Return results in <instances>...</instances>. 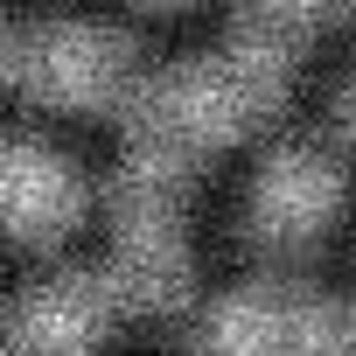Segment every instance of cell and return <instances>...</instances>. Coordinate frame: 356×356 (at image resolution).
Masks as SVG:
<instances>
[{"label": "cell", "mask_w": 356, "mask_h": 356, "mask_svg": "<svg viewBox=\"0 0 356 356\" xmlns=\"http://www.w3.org/2000/svg\"><path fill=\"white\" fill-rule=\"evenodd\" d=\"M182 189H189V175L168 161H147V154H126V168L112 175V189H105L112 266H105V280H112L119 314L126 307L175 314L196 293V259L182 238Z\"/></svg>", "instance_id": "1"}, {"label": "cell", "mask_w": 356, "mask_h": 356, "mask_svg": "<svg viewBox=\"0 0 356 356\" xmlns=\"http://www.w3.org/2000/svg\"><path fill=\"white\" fill-rule=\"evenodd\" d=\"M0 77L42 105H119L133 91V42L84 22L22 29L0 42Z\"/></svg>", "instance_id": "2"}, {"label": "cell", "mask_w": 356, "mask_h": 356, "mask_svg": "<svg viewBox=\"0 0 356 356\" xmlns=\"http://www.w3.org/2000/svg\"><path fill=\"white\" fill-rule=\"evenodd\" d=\"M119 321L112 280L105 273H56L42 286H29L0 328V356H91L105 342V328Z\"/></svg>", "instance_id": "3"}, {"label": "cell", "mask_w": 356, "mask_h": 356, "mask_svg": "<svg viewBox=\"0 0 356 356\" xmlns=\"http://www.w3.org/2000/svg\"><path fill=\"white\" fill-rule=\"evenodd\" d=\"M77 217H84V182L70 175L63 154L35 140L0 147V231L22 245H56Z\"/></svg>", "instance_id": "4"}, {"label": "cell", "mask_w": 356, "mask_h": 356, "mask_svg": "<svg viewBox=\"0 0 356 356\" xmlns=\"http://www.w3.org/2000/svg\"><path fill=\"white\" fill-rule=\"evenodd\" d=\"M342 203V168L314 147H286L252 182V231L266 245H314Z\"/></svg>", "instance_id": "5"}, {"label": "cell", "mask_w": 356, "mask_h": 356, "mask_svg": "<svg viewBox=\"0 0 356 356\" xmlns=\"http://www.w3.org/2000/svg\"><path fill=\"white\" fill-rule=\"evenodd\" d=\"M293 307H300L293 280H252V286L224 293L203 321V356H286Z\"/></svg>", "instance_id": "6"}, {"label": "cell", "mask_w": 356, "mask_h": 356, "mask_svg": "<svg viewBox=\"0 0 356 356\" xmlns=\"http://www.w3.org/2000/svg\"><path fill=\"white\" fill-rule=\"evenodd\" d=\"M161 8H182V0H161Z\"/></svg>", "instance_id": "7"}, {"label": "cell", "mask_w": 356, "mask_h": 356, "mask_svg": "<svg viewBox=\"0 0 356 356\" xmlns=\"http://www.w3.org/2000/svg\"><path fill=\"white\" fill-rule=\"evenodd\" d=\"M342 8H349V15H356V0H342Z\"/></svg>", "instance_id": "8"}]
</instances>
